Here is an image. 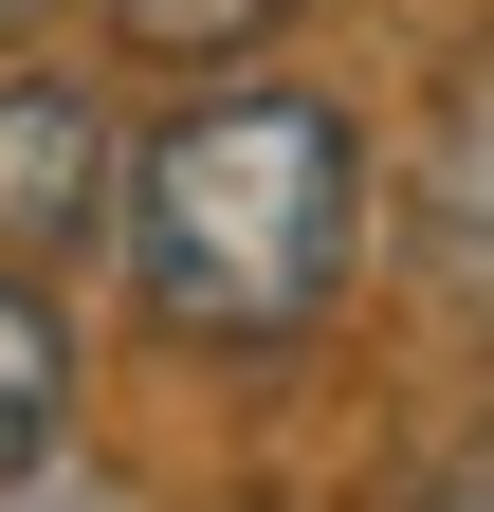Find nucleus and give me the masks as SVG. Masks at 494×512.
I'll return each instance as SVG.
<instances>
[{"mask_svg":"<svg viewBox=\"0 0 494 512\" xmlns=\"http://www.w3.org/2000/svg\"><path fill=\"white\" fill-rule=\"evenodd\" d=\"M403 512H494V421H476V439H440V458L403 476Z\"/></svg>","mask_w":494,"mask_h":512,"instance_id":"nucleus-6","label":"nucleus"},{"mask_svg":"<svg viewBox=\"0 0 494 512\" xmlns=\"http://www.w3.org/2000/svg\"><path fill=\"white\" fill-rule=\"evenodd\" d=\"M55 421H74V330H55L37 275H0V476H37Z\"/></svg>","mask_w":494,"mask_h":512,"instance_id":"nucleus-4","label":"nucleus"},{"mask_svg":"<svg viewBox=\"0 0 494 512\" xmlns=\"http://www.w3.org/2000/svg\"><path fill=\"white\" fill-rule=\"evenodd\" d=\"M110 183H129V147H110L92 74H0V256L110 238Z\"/></svg>","mask_w":494,"mask_h":512,"instance_id":"nucleus-2","label":"nucleus"},{"mask_svg":"<svg viewBox=\"0 0 494 512\" xmlns=\"http://www.w3.org/2000/svg\"><path fill=\"white\" fill-rule=\"evenodd\" d=\"M257 19H275V0H129L147 55H202V37H257Z\"/></svg>","mask_w":494,"mask_h":512,"instance_id":"nucleus-5","label":"nucleus"},{"mask_svg":"<svg viewBox=\"0 0 494 512\" xmlns=\"http://www.w3.org/2000/svg\"><path fill=\"white\" fill-rule=\"evenodd\" d=\"M0 19H37V0H0Z\"/></svg>","mask_w":494,"mask_h":512,"instance_id":"nucleus-8","label":"nucleus"},{"mask_svg":"<svg viewBox=\"0 0 494 512\" xmlns=\"http://www.w3.org/2000/svg\"><path fill=\"white\" fill-rule=\"evenodd\" d=\"M0 512H129V494H110V476H55V458H37V476H0Z\"/></svg>","mask_w":494,"mask_h":512,"instance_id":"nucleus-7","label":"nucleus"},{"mask_svg":"<svg viewBox=\"0 0 494 512\" xmlns=\"http://www.w3.org/2000/svg\"><path fill=\"white\" fill-rule=\"evenodd\" d=\"M110 238H129V293L165 348H312L366 256V110L293 74L165 110L110 183Z\"/></svg>","mask_w":494,"mask_h":512,"instance_id":"nucleus-1","label":"nucleus"},{"mask_svg":"<svg viewBox=\"0 0 494 512\" xmlns=\"http://www.w3.org/2000/svg\"><path fill=\"white\" fill-rule=\"evenodd\" d=\"M421 256H440V293L494 311V74H458L421 128Z\"/></svg>","mask_w":494,"mask_h":512,"instance_id":"nucleus-3","label":"nucleus"}]
</instances>
